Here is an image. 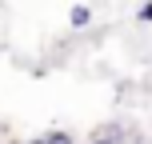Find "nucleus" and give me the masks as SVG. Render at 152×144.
I'll return each instance as SVG.
<instances>
[{"label": "nucleus", "mask_w": 152, "mask_h": 144, "mask_svg": "<svg viewBox=\"0 0 152 144\" xmlns=\"http://www.w3.org/2000/svg\"><path fill=\"white\" fill-rule=\"evenodd\" d=\"M92 144H120V132H116V128H104V132L92 136Z\"/></svg>", "instance_id": "nucleus-1"}, {"label": "nucleus", "mask_w": 152, "mask_h": 144, "mask_svg": "<svg viewBox=\"0 0 152 144\" xmlns=\"http://www.w3.org/2000/svg\"><path fill=\"white\" fill-rule=\"evenodd\" d=\"M88 20H92V8H72V24L76 28H84Z\"/></svg>", "instance_id": "nucleus-2"}, {"label": "nucleus", "mask_w": 152, "mask_h": 144, "mask_svg": "<svg viewBox=\"0 0 152 144\" xmlns=\"http://www.w3.org/2000/svg\"><path fill=\"white\" fill-rule=\"evenodd\" d=\"M44 140H48V144H72V136H68V132H48Z\"/></svg>", "instance_id": "nucleus-3"}, {"label": "nucleus", "mask_w": 152, "mask_h": 144, "mask_svg": "<svg viewBox=\"0 0 152 144\" xmlns=\"http://www.w3.org/2000/svg\"><path fill=\"white\" fill-rule=\"evenodd\" d=\"M140 20H152V4H144V8H140Z\"/></svg>", "instance_id": "nucleus-4"}, {"label": "nucleus", "mask_w": 152, "mask_h": 144, "mask_svg": "<svg viewBox=\"0 0 152 144\" xmlns=\"http://www.w3.org/2000/svg\"><path fill=\"white\" fill-rule=\"evenodd\" d=\"M32 144H48V140H32Z\"/></svg>", "instance_id": "nucleus-5"}]
</instances>
